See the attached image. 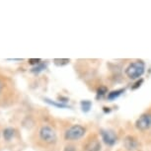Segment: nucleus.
<instances>
[{
	"mask_svg": "<svg viewBox=\"0 0 151 151\" xmlns=\"http://www.w3.org/2000/svg\"><path fill=\"white\" fill-rule=\"evenodd\" d=\"M144 71H145L144 62L141 60H137L129 65V67L125 70V73H127V75L130 79H138L139 77L142 76Z\"/></svg>",
	"mask_w": 151,
	"mask_h": 151,
	"instance_id": "1",
	"label": "nucleus"
},
{
	"mask_svg": "<svg viewBox=\"0 0 151 151\" xmlns=\"http://www.w3.org/2000/svg\"><path fill=\"white\" fill-rule=\"evenodd\" d=\"M86 129H84L82 125L75 124L73 127H69L66 132H65L64 137L67 140H77V139L81 138L82 136H84Z\"/></svg>",
	"mask_w": 151,
	"mask_h": 151,
	"instance_id": "2",
	"label": "nucleus"
},
{
	"mask_svg": "<svg viewBox=\"0 0 151 151\" xmlns=\"http://www.w3.org/2000/svg\"><path fill=\"white\" fill-rule=\"evenodd\" d=\"M40 137L47 143H55L56 141V133L52 127L45 125V127H42L40 130Z\"/></svg>",
	"mask_w": 151,
	"mask_h": 151,
	"instance_id": "3",
	"label": "nucleus"
},
{
	"mask_svg": "<svg viewBox=\"0 0 151 151\" xmlns=\"http://www.w3.org/2000/svg\"><path fill=\"white\" fill-rule=\"evenodd\" d=\"M135 127L136 129H138L139 130H146L151 127V115L145 114L142 115L135 122Z\"/></svg>",
	"mask_w": 151,
	"mask_h": 151,
	"instance_id": "4",
	"label": "nucleus"
},
{
	"mask_svg": "<svg viewBox=\"0 0 151 151\" xmlns=\"http://www.w3.org/2000/svg\"><path fill=\"white\" fill-rule=\"evenodd\" d=\"M124 148L127 151H135L138 149L139 143L137 141V139L134 138L132 135H127L124 140Z\"/></svg>",
	"mask_w": 151,
	"mask_h": 151,
	"instance_id": "5",
	"label": "nucleus"
},
{
	"mask_svg": "<svg viewBox=\"0 0 151 151\" xmlns=\"http://www.w3.org/2000/svg\"><path fill=\"white\" fill-rule=\"evenodd\" d=\"M101 135L104 142L108 145H114L116 142V135L112 130H102Z\"/></svg>",
	"mask_w": 151,
	"mask_h": 151,
	"instance_id": "6",
	"label": "nucleus"
},
{
	"mask_svg": "<svg viewBox=\"0 0 151 151\" xmlns=\"http://www.w3.org/2000/svg\"><path fill=\"white\" fill-rule=\"evenodd\" d=\"M85 151H100L101 150V143L99 140L94 139V140H90L88 143L84 146Z\"/></svg>",
	"mask_w": 151,
	"mask_h": 151,
	"instance_id": "7",
	"label": "nucleus"
},
{
	"mask_svg": "<svg viewBox=\"0 0 151 151\" xmlns=\"http://www.w3.org/2000/svg\"><path fill=\"white\" fill-rule=\"evenodd\" d=\"M14 133H15V130H14V129H12V127H7V129H5L3 132L5 140H7V141L11 140V138L14 136Z\"/></svg>",
	"mask_w": 151,
	"mask_h": 151,
	"instance_id": "8",
	"label": "nucleus"
},
{
	"mask_svg": "<svg viewBox=\"0 0 151 151\" xmlns=\"http://www.w3.org/2000/svg\"><path fill=\"white\" fill-rule=\"evenodd\" d=\"M122 92H124V89H121V90H116V91H113V92L109 93V95H108V99L109 100H115L116 98H118L119 96H121Z\"/></svg>",
	"mask_w": 151,
	"mask_h": 151,
	"instance_id": "9",
	"label": "nucleus"
},
{
	"mask_svg": "<svg viewBox=\"0 0 151 151\" xmlns=\"http://www.w3.org/2000/svg\"><path fill=\"white\" fill-rule=\"evenodd\" d=\"M91 106H92V103L91 101H88V100H85V101H82L81 102V108H82V111L85 113L89 112L90 109H91Z\"/></svg>",
	"mask_w": 151,
	"mask_h": 151,
	"instance_id": "10",
	"label": "nucleus"
},
{
	"mask_svg": "<svg viewBox=\"0 0 151 151\" xmlns=\"http://www.w3.org/2000/svg\"><path fill=\"white\" fill-rule=\"evenodd\" d=\"M69 59L67 58H61V59H58V58H55L53 62H55V65H58V66H62V65H66L69 63Z\"/></svg>",
	"mask_w": 151,
	"mask_h": 151,
	"instance_id": "11",
	"label": "nucleus"
},
{
	"mask_svg": "<svg viewBox=\"0 0 151 151\" xmlns=\"http://www.w3.org/2000/svg\"><path fill=\"white\" fill-rule=\"evenodd\" d=\"M45 101L47 102V104H50V105H52V106H55V107H58V108H67V105H65V104H62V103H55V102H52V100H50V99H47V98L45 99Z\"/></svg>",
	"mask_w": 151,
	"mask_h": 151,
	"instance_id": "12",
	"label": "nucleus"
},
{
	"mask_svg": "<svg viewBox=\"0 0 151 151\" xmlns=\"http://www.w3.org/2000/svg\"><path fill=\"white\" fill-rule=\"evenodd\" d=\"M45 66H47V65H45V63H40V64H38L37 65V66H35L32 69V72H34V73H39V72H41V71H42L45 68Z\"/></svg>",
	"mask_w": 151,
	"mask_h": 151,
	"instance_id": "13",
	"label": "nucleus"
},
{
	"mask_svg": "<svg viewBox=\"0 0 151 151\" xmlns=\"http://www.w3.org/2000/svg\"><path fill=\"white\" fill-rule=\"evenodd\" d=\"M106 93H107V88L106 87H101L98 90V95H97V98H99V97H103Z\"/></svg>",
	"mask_w": 151,
	"mask_h": 151,
	"instance_id": "14",
	"label": "nucleus"
},
{
	"mask_svg": "<svg viewBox=\"0 0 151 151\" xmlns=\"http://www.w3.org/2000/svg\"><path fill=\"white\" fill-rule=\"evenodd\" d=\"M42 62V59L40 58H30L29 59V63L32 65H38Z\"/></svg>",
	"mask_w": 151,
	"mask_h": 151,
	"instance_id": "15",
	"label": "nucleus"
},
{
	"mask_svg": "<svg viewBox=\"0 0 151 151\" xmlns=\"http://www.w3.org/2000/svg\"><path fill=\"white\" fill-rule=\"evenodd\" d=\"M64 151H75V147H74L73 145H68V146L65 147Z\"/></svg>",
	"mask_w": 151,
	"mask_h": 151,
	"instance_id": "16",
	"label": "nucleus"
},
{
	"mask_svg": "<svg viewBox=\"0 0 151 151\" xmlns=\"http://www.w3.org/2000/svg\"><path fill=\"white\" fill-rule=\"evenodd\" d=\"M142 82H143V80H142V79H140V81L136 82V83H135V86H133V87H132V89H136V88H138L139 86H140V84L142 83Z\"/></svg>",
	"mask_w": 151,
	"mask_h": 151,
	"instance_id": "17",
	"label": "nucleus"
},
{
	"mask_svg": "<svg viewBox=\"0 0 151 151\" xmlns=\"http://www.w3.org/2000/svg\"><path fill=\"white\" fill-rule=\"evenodd\" d=\"M1 91H2V83H1V81H0V93H1Z\"/></svg>",
	"mask_w": 151,
	"mask_h": 151,
	"instance_id": "18",
	"label": "nucleus"
}]
</instances>
